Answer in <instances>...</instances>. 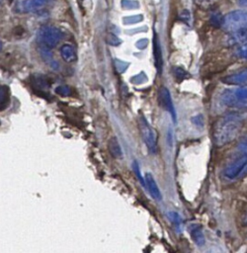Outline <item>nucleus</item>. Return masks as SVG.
<instances>
[{
	"label": "nucleus",
	"instance_id": "1",
	"mask_svg": "<svg viewBox=\"0 0 247 253\" xmlns=\"http://www.w3.org/2000/svg\"><path fill=\"white\" fill-rule=\"evenodd\" d=\"M244 119L240 114L229 113L219 118L212 127V139L216 146H222L234 140L240 133Z\"/></svg>",
	"mask_w": 247,
	"mask_h": 253
},
{
	"label": "nucleus",
	"instance_id": "2",
	"mask_svg": "<svg viewBox=\"0 0 247 253\" xmlns=\"http://www.w3.org/2000/svg\"><path fill=\"white\" fill-rule=\"evenodd\" d=\"M220 100L228 107L247 108V85L235 89H226L221 93Z\"/></svg>",
	"mask_w": 247,
	"mask_h": 253
},
{
	"label": "nucleus",
	"instance_id": "3",
	"mask_svg": "<svg viewBox=\"0 0 247 253\" xmlns=\"http://www.w3.org/2000/svg\"><path fill=\"white\" fill-rule=\"evenodd\" d=\"M222 28L225 31L233 32L247 28V10H235L222 18Z\"/></svg>",
	"mask_w": 247,
	"mask_h": 253
},
{
	"label": "nucleus",
	"instance_id": "4",
	"mask_svg": "<svg viewBox=\"0 0 247 253\" xmlns=\"http://www.w3.org/2000/svg\"><path fill=\"white\" fill-rule=\"evenodd\" d=\"M63 34L55 27L45 26L42 27L39 32L40 42L47 48L54 47L62 39Z\"/></svg>",
	"mask_w": 247,
	"mask_h": 253
},
{
	"label": "nucleus",
	"instance_id": "5",
	"mask_svg": "<svg viewBox=\"0 0 247 253\" xmlns=\"http://www.w3.org/2000/svg\"><path fill=\"white\" fill-rule=\"evenodd\" d=\"M244 171L247 172V153L230 162L224 169V176L229 180H233L239 177Z\"/></svg>",
	"mask_w": 247,
	"mask_h": 253
},
{
	"label": "nucleus",
	"instance_id": "6",
	"mask_svg": "<svg viewBox=\"0 0 247 253\" xmlns=\"http://www.w3.org/2000/svg\"><path fill=\"white\" fill-rule=\"evenodd\" d=\"M138 125H139V129L141 132V135L143 137V140L148 148V150L151 153H155L157 151V142H156V137L154 134V131L150 127L149 124L144 118H140L138 120Z\"/></svg>",
	"mask_w": 247,
	"mask_h": 253
},
{
	"label": "nucleus",
	"instance_id": "7",
	"mask_svg": "<svg viewBox=\"0 0 247 253\" xmlns=\"http://www.w3.org/2000/svg\"><path fill=\"white\" fill-rule=\"evenodd\" d=\"M160 101H161V105L171 114L173 122L176 123V112H175V108L174 105L172 103V99L170 96V92L168 91V89L166 87H163L160 91Z\"/></svg>",
	"mask_w": 247,
	"mask_h": 253
},
{
	"label": "nucleus",
	"instance_id": "8",
	"mask_svg": "<svg viewBox=\"0 0 247 253\" xmlns=\"http://www.w3.org/2000/svg\"><path fill=\"white\" fill-rule=\"evenodd\" d=\"M231 34L227 37L226 42L228 45H239L247 42V28L230 32Z\"/></svg>",
	"mask_w": 247,
	"mask_h": 253
},
{
	"label": "nucleus",
	"instance_id": "9",
	"mask_svg": "<svg viewBox=\"0 0 247 253\" xmlns=\"http://www.w3.org/2000/svg\"><path fill=\"white\" fill-rule=\"evenodd\" d=\"M222 82L228 85H241L247 82V68L241 70L240 72L222 78Z\"/></svg>",
	"mask_w": 247,
	"mask_h": 253
},
{
	"label": "nucleus",
	"instance_id": "10",
	"mask_svg": "<svg viewBox=\"0 0 247 253\" xmlns=\"http://www.w3.org/2000/svg\"><path fill=\"white\" fill-rule=\"evenodd\" d=\"M145 184H146V187H147L148 191L150 192L151 196L156 200H160L161 199L160 191L158 189V186H157L154 178L152 177V175L150 173L145 174Z\"/></svg>",
	"mask_w": 247,
	"mask_h": 253
},
{
	"label": "nucleus",
	"instance_id": "11",
	"mask_svg": "<svg viewBox=\"0 0 247 253\" xmlns=\"http://www.w3.org/2000/svg\"><path fill=\"white\" fill-rule=\"evenodd\" d=\"M46 0H24L21 3L20 10L25 12H33L41 8L45 4Z\"/></svg>",
	"mask_w": 247,
	"mask_h": 253
},
{
	"label": "nucleus",
	"instance_id": "12",
	"mask_svg": "<svg viewBox=\"0 0 247 253\" xmlns=\"http://www.w3.org/2000/svg\"><path fill=\"white\" fill-rule=\"evenodd\" d=\"M153 53H154L155 65L158 70V73L160 74L162 72V53H161V48L156 36L154 37V40H153Z\"/></svg>",
	"mask_w": 247,
	"mask_h": 253
},
{
	"label": "nucleus",
	"instance_id": "13",
	"mask_svg": "<svg viewBox=\"0 0 247 253\" xmlns=\"http://www.w3.org/2000/svg\"><path fill=\"white\" fill-rule=\"evenodd\" d=\"M108 149L113 157H115L117 159H121L123 157V151H122V148L120 146V143H119L117 137H112L109 140Z\"/></svg>",
	"mask_w": 247,
	"mask_h": 253
},
{
	"label": "nucleus",
	"instance_id": "14",
	"mask_svg": "<svg viewBox=\"0 0 247 253\" xmlns=\"http://www.w3.org/2000/svg\"><path fill=\"white\" fill-rule=\"evenodd\" d=\"M191 235L194 241L199 245H203L205 243V237L202 230V226L199 224H194L191 226Z\"/></svg>",
	"mask_w": 247,
	"mask_h": 253
},
{
	"label": "nucleus",
	"instance_id": "15",
	"mask_svg": "<svg viewBox=\"0 0 247 253\" xmlns=\"http://www.w3.org/2000/svg\"><path fill=\"white\" fill-rule=\"evenodd\" d=\"M60 54L62 58L67 62H72L75 60V51L74 48L69 44H64L60 48Z\"/></svg>",
	"mask_w": 247,
	"mask_h": 253
},
{
	"label": "nucleus",
	"instance_id": "16",
	"mask_svg": "<svg viewBox=\"0 0 247 253\" xmlns=\"http://www.w3.org/2000/svg\"><path fill=\"white\" fill-rule=\"evenodd\" d=\"M10 93H9V88L7 86H1V110L3 111L6 106L8 105L9 99H10Z\"/></svg>",
	"mask_w": 247,
	"mask_h": 253
},
{
	"label": "nucleus",
	"instance_id": "17",
	"mask_svg": "<svg viewBox=\"0 0 247 253\" xmlns=\"http://www.w3.org/2000/svg\"><path fill=\"white\" fill-rule=\"evenodd\" d=\"M235 55L238 58L247 61V42L237 46V48L235 49Z\"/></svg>",
	"mask_w": 247,
	"mask_h": 253
},
{
	"label": "nucleus",
	"instance_id": "18",
	"mask_svg": "<svg viewBox=\"0 0 247 253\" xmlns=\"http://www.w3.org/2000/svg\"><path fill=\"white\" fill-rule=\"evenodd\" d=\"M174 74H175V76H176L177 78H179V79H185V78H187L188 76H190L185 70L181 69L180 67H176V68L174 69Z\"/></svg>",
	"mask_w": 247,
	"mask_h": 253
},
{
	"label": "nucleus",
	"instance_id": "19",
	"mask_svg": "<svg viewBox=\"0 0 247 253\" xmlns=\"http://www.w3.org/2000/svg\"><path fill=\"white\" fill-rule=\"evenodd\" d=\"M122 6H123L124 8H126V9H128V8L132 9V8H137V7H138V3L135 2V1L122 0Z\"/></svg>",
	"mask_w": 247,
	"mask_h": 253
},
{
	"label": "nucleus",
	"instance_id": "20",
	"mask_svg": "<svg viewBox=\"0 0 247 253\" xmlns=\"http://www.w3.org/2000/svg\"><path fill=\"white\" fill-rule=\"evenodd\" d=\"M238 148L244 152L247 153V134L240 140V142L238 143Z\"/></svg>",
	"mask_w": 247,
	"mask_h": 253
},
{
	"label": "nucleus",
	"instance_id": "21",
	"mask_svg": "<svg viewBox=\"0 0 247 253\" xmlns=\"http://www.w3.org/2000/svg\"><path fill=\"white\" fill-rule=\"evenodd\" d=\"M169 218L172 220L173 223L177 224V226L180 225V223H181V217L179 216L178 213H176V212H170V213H169Z\"/></svg>",
	"mask_w": 247,
	"mask_h": 253
},
{
	"label": "nucleus",
	"instance_id": "22",
	"mask_svg": "<svg viewBox=\"0 0 247 253\" xmlns=\"http://www.w3.org/2000/svg\"><path fill=\"white\" fill-rule=\"evenodd\" d=\"M137 166H138V165L136 164V162H133V169H134V172L136 173V177H138V179H139L140 183H141L142 185H144V186H145L144 181H143L142 177H141V176H140V174H139V169H138V167H137Z\"/></svg>",
	"mask_w": 247,
	"mask_h": 253
},
{
	"label": "nucleus",
	"instance_id": "23",
	"mask_svg": "<svg viewBox=\"0 0 247 253\" xmlns=\"http://www.w3.org/2000/svg\"><path fill=\"white\" fill-rule=\"evenodd\" d=\"M237 3L239 6L247 8V0H237Z\"/></svg>",
	"mask_w": 247,
	"mask_h": 253
},
{
	"label": "nucleus",
	"instance_id": "24",
	"mask_svg": "<svg viewBox=\"0 0 247 253\" xmlns=\"http://www.w3.org/2000/svg\"><path fill=\"white\" fill-rule=\"evenodd\" d=\"M198 1L199 3H202V4H210L214 0H198Z\"/></svg>",
	"mask_w": 247,
	"mask_h": 253
},
{
	"label": "nucleus",
	"instance_id": "25",
	"mask_svg": "<svg viewBox=\"0 0 247 253\" xmlns=\"http://www.w3.org/2000/svg\"><path fill=\"white\" fill-rule=\"evenodd\" d=\"M245 221L247 222V213H246V217H245Z\"/></svg>",
	"mask_w": 247,
	"mask_h": 253
}]
</instances>
